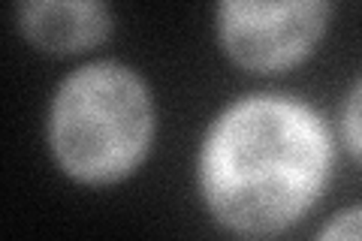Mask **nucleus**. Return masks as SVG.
I'll return each mask as SVG.
<instances>
[{"label": "nucleus", "mask_w": 362, "mask_h": 241, "mask_svg": "<svg viewBox=\"0 0 362 241\" xmlns=\"http://www.w3.org/2000/svg\"><path fill=\"white\" fill-rule=\"evenodd\" d=\"M332 0H218L214 28L223 57L254 76L302 66L323 42Z\"/></svg>", "instance_id": "3"}, {"label": "nucleus", "mask_w": 362, "mask_h": 241, "mask_svg": "<svg viewBox=\"0 0 362 241\" xmlns=\"http://www.w3.org/2000/svg\"><path fill=\"white\" fill-rule=\"evenodd\" d=\"M13 18L18 37L52 57L94 52L115 28L109 0H16Z\"/></svg>", "instance_id": "4"}, {"label": "nucleus", "mask_w": 362, "mask_h": 241, "mask_svg": "<svg viewBox=\"0 0 362 241\" xmlns=\"http://www.w3.org/2000/svg\"><path fill=\"white\" fill-rule=\"evenodd\" d=\"M335 148L338 133L308 100L278 90L235 97L199 139V202L230 235H284L329 187Z\"/></svg>", "instance_id": "1"}, {"label": "nucleus", "mask_w": 362, "mask_h": 241, "mask_svg": "<svg viewBox=\"0 0 362 241\" xmlns=\"http://www.w3.org/2000/svg\"><path fill=\"white\" fill-rule=\"evenodd\" d=\"M157 136L154 90L124 61H88L66 73L45 114V145L61 175L112 187L145 166Z\"/></svg>", "instance_id": "2"}, {"label": "nucleus", "mask_w": 362, "mask_h": 241, "mask_svg": "<svg viewBox=\"0 0 362 241\" xmlns=\"http://www.w3.org/2000/svg\"><path fill=\"white\" fill-rule=\"evenodd\" d=\"M338 139H341L344 151L362 163V76L350 85V90L341 100V112H338Z\"/></svg>", "instance_id": "5"}, {"label": "nucleus", "mask_w": 362, "mask_h": 241, "mask_svg": "<svg viewBox=\"0 0 362 241\" xmlns=\"http://www.w3.org/2000/svg\"><path fill=\"white\" fill-rule=\"evenodd\" d=\"M323 241H338V238H362V202L347 205V208L335 211L329 221L320 226Z\"/></svg>", "instance_id": "6"}]
</instances>
